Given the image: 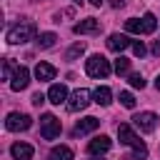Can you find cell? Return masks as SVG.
Here are the masks:
<instances>
[{"instance_id":"cell-1","label":"cell","mask_w":160,"mask_h":160,"mask_svg":"<svg viewBox=\"0 0 160 160\" xmlns=\"http://www.w3.org/2000/svg\"><path fill=\"white\" fill-rule=\"evenodd\" d=\"M32 35H35V25L30 20H20L15 28L8 30V42L10 45H22V42L32 40Z\"/></svg>"},{"instance_id":"cell-2","label":"cell","mask_w":160,"mask_h":160,"mask_svg":"<svg viewBox=\"0 0 160 160\" xmlns=\"http://www.w3.org/2000/svg\"><path fill=\"white\" fill-rule=\"evenodd\" d=\"M85 70H88L90 78H108V75L112 72L110 60L102 58V55H90V58L85 60Z\"/></svg>"},{"instance_id":"cell-3","label":"cell","mask_w":160,"mask_h":160,"mask_svg":"<svg viewBox=\"0 0 160 160\" xmlns=\"http://www.w3.org/2000/svg\"><path fill=\"white\" fill-rule=\"evenodd\" d=\"M60 130H62V125H60V120H58L55 115L45 112V115L40 118V135H42L45 140H55V138L60 135Z\"/></svg>"},{"instance_id":"cell-4","label":"cell","mask_w":160,"mask_h":160,"mask_svg":"<svg viewBox=\"0 0 160 160\" xmlns=\"http://www.w3.org/2000/svg\"><path fill=\"white\" fill-rule=\"evenodd\" d=\"M30 125H32V120H30V115H25V112H10V115L5 118V128L12 130V132L28 130Z\"/></svg>"},{"instance_id":"cell-5","label":"cell","mask_w":160,"mask_h":160,"mask_svg":"<svg viewBox=\"0 0 160 160\" xmlns=\"http://www.w3.org/2000/svg\"><path fill=\"white\" fill-rule=\"evenodd\" d=\"M118 138H120V142H122V145H130V148H135V150H138V148H145V145H142V140L135 135V130H132L130 125H125V122H120V125H118Z\"/></svg>"},{"instance_id":"cell-6","label":"cell","mask_w":160,"mask_h":160,"mask_svg":"<svg viewBox=\"0 0 160 160\" xmlns=\"http://www.w3.org/2000/svg\"><path fill=\"white\" fill-rule=\"evenodd\" d=\"M28 82H30V70H28V68H22V65H18V68L12 70L10 88L20 92V90H25V88H28Z\"/></svg>"},{"instance_id":"cell-7","label":"cell","mask_w":160,"mask_h":160,"mask_svg":"<svg viewBox=\"0 0 160 160\" xmlns=\"http://www.w3.org/2000/svg\"><path fill=\"white\" fill-rule=\"evenodd\" d=\"M88 102H90V92L80 88V90H75V92L70 95V100H68V110H70V112L85 110V108H88Z\"/></svg>"},{"instance_id":"cell-8","label":"cell","mask_w":160,"mask_h":160,"mask_svg":"<svg viewBox=\"0 0 160 160\" xmlns=\"http://www.w3.org/2000/svg\"><path fill=\"white\" fill-rule=\"evenodd\" d=\"M132 122H135L138 130H142V132H152L155 125H158V115H155V112H138V115L132 118Z\"/></svg>"},{"instance_id":"cell-9","label":"cell","mask_w":160,"mask_h":160,"mask_svg":"<svg viewBox=\"0 0 160 160\" xmlns=\"http://www.w3.org/2000/svg\"><path fill=\"white\" fill-rule=\"evenodd\" d=\"M110 138L108 135H98V138H92L90 142H88V152L90 155H102V152H108L110 150Z\"/></svg>"},{"instance_id":"cell-10","label":"cell","mask_w":160,"mask_h":160,"mask_svg":"<svg viewBox=\"0 0 160 160\" xmlns=\"http://www.w3.org/2000/svg\"><path fill=\"white\" fill-rule=\"evenodd\" d=\"M132 42H130V38L128 35H120V32H112L110 38H108V48L112 50V52H122L125 48H130Z\"/></svg>"},{"instance_id":"cell-11","label":"cell","mask_w":160,"mask_h":160,"mask_svg":"<svg viewBox=\"0 0 160 160\" xmlns=\"http://www.w3.org/2000/svg\"><path fill=\"white\" fill-rule=\"evenodd\" d=\"M32 145L30 142H15L12 148H10V155L15 158V160H32Z\"/></svg>"},{"instance_id":"cell-12","label":"cell","mask_w":160,"mask_h":160,"mask_svg":"<svg viewBox=\"0 0 160 160\" xmlns=\"http://www.w3.org/2000/svg\"><path fill=\"white\" fill-rule=\"evenodd\" d=\"M98 28H100V22L95 20V18H85V20H80V22H75V32L78 35H88V32H98Z\"/></svg>"},{"instance_id":"cell-13","label":"cell","mask_w":160,"mask_h":160,"mask_svg":"<svg viewBox=\"0 0 160 160\" xmlns=\"http://www.w3.org/2000/svg\"><path fill=\"white\" fill-rule=\"evenodd\" d=\"M48 100H50L52 105L65 102V100H68V88H65V85H50V90H48Z\"/></svg>"},{"instance_id":"cell-14","label":"cell","mask_w":160,"mask_h":160,"mask_svg":"<svg viewBox=\"0 0 160 160\" xmlns=\"http://www.w3.org/2000/svg\"><path fill=\"white\" fill-rule=\"evenodd\" d=\"M55 65H50V62H38L35 65V78L38 80H52L55 78Z\"/></svg>"},{"instance_id":"cell-15","label":"cell","mask_w":160,"mask_h":160,"mask_svg":"<svg viewBox=\"0 0 160 160\" xmlns=\"http://www.w3.org/2000/svg\"><path fill=\"white\" fill-rule=\"evenodd\" d=\"M98 125H100V120H98V118H82V120H78V125H75V135L92 132Z\"/></svg>"},{"instance_id":"cell-16","label":"cell","mask_w":160,"mask_h":160,"mask_svg":"<svg viewBox=\"0 0 160 160\" xmlns=\"http://www.w3.org/2000/svg\"><path fill=\"white\" fill-rule=\"evenodd\" d=\"M48 160H72V150H70L68 145H58V148L50 150Z\"/></svg>"},{"instance_id":"cell-17","label":"cell","mask_w":160,"mask_h":160,"mask_svg":"<svg viewBox=\"0 0 160 160\" xmlns=\"http://www.w3.org/2000/svg\"><path fill=\"white\" fill-rule=\"evenodd\" d=\"M55 40H58V35H55V32H40L35 42H38V48H40V50H48V48H52V45H55Z\"/></svg>"},{"instance_id":"cell-18","label":"cell","mask_w":160,"mask_h":160,"mask_svg":"<svg viewBox=\"0 0 160 160\" xmlns=\"http://www.w3.org/2000/svg\"><path fill=\"white\" fill-rule=\"evenodd\" d=\"M110 98H112L110 88H105V85H102V88H98V90H95V102H98V105H110V102H112Z\"/></svg>"},{"instance_id":"cell-19","label":"cell","mask_w":160,"mask_h":160,"mask_svg":"<svg viewBox=\"0 0 160 160\" xmlns=\"http://www.w3.org/2000/svg\"><path fill=\"white\" fill-rule=\"evenodd\" d=\"M125 30L128 32H145V20H138V18H130V20H125Z\"/></svg>"},{"instance_id":"cell-20","label":"cell","mask_w":160,"mask_h":160,"mask_svg":"<svg viewBox=\"0 0 160 160\" xmlns=\"http://www.w3.org/2000/svg\"><path fill=\"white\" fill-rule=\"evenodd\" d=\"M142 20H145V35L155 32V28H158V20H155V15H152V12H145V15H142Z\"/></svg>"},{"instance_id":"cell-21","label":"cell","mask_w":160,"mask_h":160,"mask_svg":"<svg viewBox=\"0 0 160 160\" xmlns=\"http://www.w3.org/2000/svg\"><path fill=\"white\" fill-rule=\"evenodd\" d=\"M82 50H85V45H82V42H75V45L65 52V60H75V58H80V55H82Z\"/></svg>"},{"instance_id":"cell-22","label":"cell","mask_w":160,"mask_h":160,"mask_svg":"<svg viewBox=\"0 0 160 160\" xmlns=\"http://www.w3.org/2000/svg\"><path fill=\"white\" fill-rule=\"evenodd\" d=\"M128 70H130V60H128V58H118V60H115V72H118V75H125Z\"/></svg>"},{"instance_id":"cell-23","label":"cell","mask_w":160,"mask_h":160,"mask_svg":"<svg viewBox=\"0 0 160 160\" xmlns=\"http://www.w3.org/2000/svg\"><path fill=\"white\" fill-rule=\"evenodd\" d=\"M120 102H122L128 110H132V108H135V98H132L128 90H122V92H120Z\"/></svg>"},{"instance_id":"cell-24","label":"cell","mask_w":160,"mask_h":160,"mask_svg":"<svg viewBox=\"0 0 160 160\" xmlns=\"http://www.w3.org/2000/svg\"><path fill=\"white\" fill-rule=\"evenodd\" d=\"M130 85H132V88H140V90H142V88H145V80H142V75L132 72V75H130Z\"/></svg>"},{"instance_id":"cell-25","label":"cell","mask_w":160,"mask_h":160,"mask_svg":"<svg viewBox=\"0 0 160 160\" xmlns=\"http://www.w3.org/2000/svg\"><path fill=\"white\" fill-rule=\"evenodd\" d=\"M132 52H135L138 58L145 55V45H142V40H135V42H132Z\"/></svg>"},{"instance_id":"cell-26","label":"cell","mask_w":160,"mask_h":160,"mask_svg":"<svg viewBox=\"0 0 160 160\" xmlns=\"http://www.w3.org/2000/svg\"><path fill=\"white\" fill-rule=\"evenodd\" d=\"M42 102H45V95H42V92H35V95H32V105H35V108H40Z\"/></svg>"},{"instance_id":"cell-27","label":"cell","mask_w":160,"mask_h":160,"mask_svg":"<svg viewBox=\"0 0 160 160\" xmlns=\"http://www.w3.org/2000/svg\"><path fill=\"white\" fill-rule=\"evenodd\" d=\"M110 5H112V8H122V5H125V0H110Z\"/></svg>"},{"instance_id":"cell-28","label":"cell","mask_w":160,"mask_h":160,"mask_svg":"<svg viewBox=\"0 0 160 160\" xmlns=\"http://www.w3.org/2000/svg\"><path fill=\"white\" fill-rule=\"evenodd\" d=\"M152 55H160V40H158V42L152 45Z\"/></svg>"},{"instance_id":"cell-29","label":"cell","mask_w":160,"mask_h":160,"mask_svg":"<svg viewBox=\"0 0 160 160\" xmlns=\"http://www.w3.org/2000/svg\"><path fill=\"white\" fill-rule=\"evenodd\" d=\"M90 5H95V8H100V5H102V0H90Z\"/></svg>"},{"instance_id":"cell-30","label":"cell","mask_w":160,"mask_h":160,"mask_svg":"<svg viewBox=\"0 0 160 160\" xmlns=\"http://www.w3.org/2000/svg\"><path fill=\"white\" fill-rule=\"evenodd\" d=\"M155 88H158V90H160V75H158V80H155Z\"/></svg>"},{"instance_id":"cell-31","label":"cell","mask_w":160,"mask_h":160,"mask_svg":"<svg viewBox=\"0 0 160 160\" xmlns=\"http://www.w3.org/2000/svg\"><path fill=\"white\" fill-rule=\"evenodd\" d=\"M72 2H80V0H72Z\"/></svg>"},{"instance_id":"cell-32","label":"cell","mask_w":160,"mask_h":160,"mask_svg":"<svg viewBox=\"0 0 160 160\" xmlns=\"http://www.w3.org/2000/svg\"><path fill=\"white\" fill-rule=\"evenodd\" d=\"M98 160H102V158H98Z\"/></svg>"}]
</instances>
